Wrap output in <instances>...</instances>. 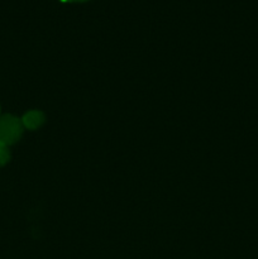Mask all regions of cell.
I'll return each mask as SVG.
<instances>
[{
  "label": "cell",
  "mask_w": 258,
  "mask_h": 259,
  "mask_svg": "<svg viewBox=\"0 0 258 259\" xmlns=\"http://www.w3.org/2000/svg\"><path fill=\"white\" fill-rule=\"evenodd\" d=\"M24 126H23L22 119L17 116L0 115V142L7 146L17 143L22 137Z\"/></svg>",
  "instance_id": "6da1fadb"
},
{
  "label": "cell",
  "mask_w": 258,
  "mask_h": 259,
  "mask_svg": "<svg viewBox=\"0 0 258 259\" xmlns=\"http://www.w3.org/2000/svg\"><path fill=\"white\" fill-rule=\"evenodd\" d=\"M23 126L30 131H34V129L39 128L43 123H45V115H43L42 111L38 110H32L28 111L23 115L22 118Z\"/></svg>",
  "instance_id": "7a4b0ae2"
},
{
  "label": "cell",
  "mask_w": 258,
  "mask_h": 259,
  "mask_svg": "<svg viewBox=\"0 0 258 259\" xmlns=\"http://www.w3.org/2000/svg\"><path fill=\"white\" fill-rule=\"evenodd\" d=\"M10 159V152L7 144L0 142V167L5 166Z\"/></svg>",
  "instance_id": "3957f363"
},
{
  "label": "cell",
  "mask_w": 258,
  "mask_h": 259,
  "mask_svg": "<svg viewBox=\"0 0 258 259\" xmlns=\"http://www.w3.org/2000/svg\"><path fill=\"white\" fill-rule=\"evenodd\" d=\"M62 2H86V0H62Z\"/></svg>",
  "instance_id": "277c9868"
}]
</instances>
